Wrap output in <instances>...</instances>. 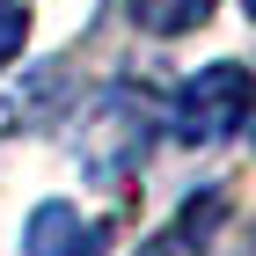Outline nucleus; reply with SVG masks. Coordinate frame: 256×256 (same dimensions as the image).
I'll use <instances>...</instances> for the list:
<instances>
[{
  "instance_id": "2",
  "label": "nucleus",
  "mask_w": 256,
  "mask_h": 256,
  "mask_svg": "<svg viewBox=\"0 0 256 256\" xmlns=\"http://www.w3.org/2000/svg\"><path fill=\"white\" fill-rule=\"evenodd\" d=\"M22 256H102V227H80L74 205H37L22 227Z\"/></svg>"
},
{
  "instance_id": "4",
  "label": "nucleus",
  "mask_w": 256,
  "mask_h": 256,
  "mask_svg": "<svg viewBox=\"0 0 256 256\" xmlns=\"http://www.w3.org/2000/svg\"><path fill=\"white\" fill-rule=\"evenodd\" d=\"M220 212H227V190L190 198V205H183V227H176V249H205V242H212V227H220Z\"/></svg>"
},
{
  "instance_id": "5",
  "label": "nucleus",
  "mask_w": 256,
  "mask_h": 256,
  "mask_svg": "<svg viewBox=\"0 0 256 256\" xmlns=\"http://www.w3.org/2000/svg\"><path fill=\"white\" fill-rule=\"evenodd\" d=\"M22 37H30V0H0V66L22 52Z\"/></svg>"
},
{
  "instance_id": "7",
  "label": "nucleus",
  "mask_w": 256,
  "mask_h": 256,
  "mask_svg": "<svg viewBox=\"0 0 256 256\" xmlns=\"http://www.w3.org/2000/svg\"><path fill=\"white\" fill-rule=\"evenodd\" d=\"M242 8H249V15H256V0H242Z\"/></svg>"
},
{
  "instance_id": "6",
  "label": "nucleus",
  "mask_w": 256,
  "mask_h": 256,
  "mask_svg": "<svg viewBox=\"0 0 256 256\" xmlns=\"http://www.w3.org/2000/svg\"><path fill=\"white\" fill-rule=\"evenodd\" d=\"M139 256H183V249H176V234H161V242H146Z\"/></svg>"
},
{
  "instance_id": "1",
  "label": "nucleus",
  "mask_w": 256,
  "mask_h": 256,
  "mask_svg": "<svg viewBox=\"0 0 256 256\" xmlns=\"http://www.w3.org/2000/svg\"><path fill=\"white\" fill-rule=\"evenodd\" d=\"M256 118V74L234 59L205 66V74H190L176 88V139L183 146H220L227 132H242V124Z\"/></svg>"
},
{
  "instance_id": "3",
  "label": "nucleus",
  "mask_w": 256,
  "mask_h": 256,
  "mask_svg": "<svg viewBox=\"0 0 256 256\" xmlns=\"http://www.w3.org/2000/svg\"><path fill=\"white\" fill-rule=\"evenodd\" d=\"M124 8H132V22L146 37H183V30H198L212 15V0H124Z\"/></svg>"
}]
</instances>
